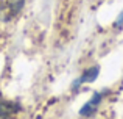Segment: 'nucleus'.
Instances as JSON below:
<instances>
[{
    "mask_svg": "<svg viewBox=\"0 0 123 119\" xmlns=\"http://www.w3.org/2000/svg\"><path fill=\"white\" fill-rule=\"evenodd\" d=\"M24 6V0H0V19L8 21L19 14Z\"/></svg>",
    "mask_w": 123,
    "mask_h": 119,
    "instance_id": "nucleus-1",
    "label": "nucleus"
},
{
    "mask_svg": "<svg viewBox=\"0 0 123 119\" xmlns=\"http://www.w3.org/2000/svg\"><path fill=\"white\" fill-rule=\"evenodd\" d=\"M98 74H100V67L98 66L89 67L87 70H84V74H83L81 77H78V78L72 83V89H73V91H76L83 83H90V82H93V80H97Z\"/></svg>",
    "mask_w": 123,
    "mask_h": 119,
    "instance_id": "nucleus-2",
    "label": "nucleus"
},
{
    "mask_svg": "<svg viewBox=\"0 0 123 119\" xmlns=\"http://www.w3.org/2000/svg\"><path fill=\"white\" fill-rule=\"evenodd\" d=\"M101 97H103L101 92H93L92 97H90L89 100L81 107V110H80V116H84V118L92 116V114L97 111V108H98L100 102H101Z\"/></svg>",
    "mask_w": 123,
    "mask_h": 119,
    "instance_id": "nucleus-3",
    "label": "nucleus"
},
{
    "mask_svg": "<svg viewBox=\"0 0 123 119\" xmlns=\"http://www.w3.org/2000/svg\"><path fill=\"white\" fill-rule=\"evenodd\" d=\"M20 110V107H14L9 102H0V118H8L9 114Z\"/></svg>",
    "mask_w": 123,
    "mask_h": 119,
    "instance_id": "nucleus-4",
    "label": "nucleus"
},
{
    "mask_svg": "<svg viewBox=\"0 0 123 119\" xmlns=\"http://www.w3.org/2000/svg\"><path fill=\"white\" fill-rule=\"evenodd\" d=\"M122 27H123V11L118 14V17L115 19V22H114V28L115 30H120Z\"/></svg>",
    "mask_w": 123,
    "mask_h": 119,
    "instance_id": "nucleus-5",
    "label": "nucleus"
}]
</instances>
